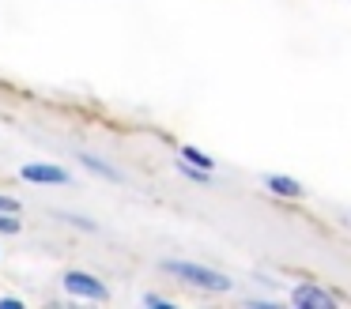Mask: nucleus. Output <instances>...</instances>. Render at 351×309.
Returning a JSON list of instances; mask_svg holds the SVG:
<instances>
[{
  "mask_svg": "<svg viewBox=\"0 0 351 309\" xmlns=\"http://www.w3.org/2000/svg\"><path fill=\"white\" fill-rule=\"evenodd\" d=\"M162 271H170L174 279H185V283L200 286V291H212V294L234 291V279L230 275H223L215 268H204V264H193V260H162Z\"/></svg>",
  "mask_w": 351,
  "mask_h": 309,
  "instance_id": "f257e3e1",
  "label": "nucleus"
},
{
  "mask_svg": "<svg viewBox=\"0 0 351 309\" xmlns=\"http://www.w3.org/2000/svg\"><path fill=\"white\" fill-rule=\"evenodd\" d=\"M19 173H23L27 181H34V185H69L72 181V173L64 170V166H49V162H31Z\"/></svg>",
  "mask_w": 351,
  "mask_h": 309,
  "instance_id": "7ed1b4c3",
  "label": "nucleus"
},
{
  "mask_svg": "<svg viewBox=\"0 0 351 309\" xmlns=\"http://www.w3.org/2000/svg\"><path fill=\"white\" fill-rule=\"evenodd\" d=\"M0 234H19V219H12V211H0Z\"/></svg>",
  "mask_w": 351,
  "mask_h": 309,
  "instance_id": "6e6552de",
  "label": "nucleus"
},
{
  "mask_svg": "<svg viewBox=\"0 0 351 309\" xmlns=\"http://www.w3.org/2000/svg\"><path fill=\"white\" fill-rule=\"evenodd\" d=\"M265 185L272 188L276 196H302V193H306V188L298 185L295 177H280V173H268V177H265Z\"/></svg>",
  "mask_w": 351,
  "mask_h": 309,
  "instance_id": "39448f33",
  "label": "nucleus"
},
{
  "mask_svg": "<svg viewBox=\"0 0 351 309\" xmlns=\"http://www.w3.org/2000/svg\"><path fill=\"white\" fill-rule=\"evenodd\" d=\"M0 211H12V215H16V211H19V203L12 200V196H0Z\"/></svg>",
  "mask_w": 351,
  "mask_h": 309,
  "instance_id": "1a4fd4ad",
  "label": "nucleus"
},
{
  "mask_svg": "<svg viewBox=\"0 0 351 309\" xmlns=\"http://www.w3.org/2000/svg\"><path fill=\"white\" fill-rule=\"evenodd\" d=\"M291 298H295V306H310V309H336V298H328L325 291H317V286H298L295 294H291Z\"/></svg>",
  "mask_w": 351,
  "mask_h": 309,
  "instance_id": "20e7f679",
  "label": "nucleus"
},
{
  "mask_svg": "<svg viewBox=\"0 0 351 309\" xmlns=\"http://www.w3.org/2000/svg\"><path fill=\"white\" fill-rule=\"evenodd\" d=\"M182 162L197 166V170H212L215 158H212V155H204V151H197V147H182Z\"/></svg>",
  "mask_w": 351,
  "mask_h": 309,
  "instance_id": "0eeeda50",
  "label": "nucleus"
},
{
  "mask_svg": "<svg viewBox=\"0 0 351 309\" xmlns=\"http://www.w3.org/2000/svg\"><path fill=\"white\" fill-rule=\"evenodd\" d=\"M144 301H147V306H167V309H170V301H167V298H159V294H147Z\"/></svg>",
  "mask_w": 351,
  "mask_h": 309,
  "instance_id": "9b49d317",
  "label": "nucleus"
},
{
  "mask_svg": "<svg viewBox=\"0 0 351 309\" xmlns=\"http://www.w3.org/2000/svg\"><path fill=\"white\" fill-rule=\"evenodd\" d=\"M64 291L76 294V298H91V301H102V298H106V286H102V279H95L91 271H69V275H64Z\"/></svg>",
  "mask_w": 351,
  "mask_h": 309,
  "instance_id": "f03ea898",
  "label": "nucleus"
},
{
  "mask_svg": "<svg viewBox=\"0 0 351 309\" xmlns=\"http://www.w3.org/2000/svg\"><path fill=\"white\" fill-rule=\"evenodd\" d=\"M80 162H84V166H87V170H95V173H99V177H106V181H125V177H121V173H117V170H114V166H106V162H99V158H95V155H80Z\"/></svg>",
  "mask_w": 351,
  "mask_h": 309,
  "instance_id": "423d86ee",
  "label": "nucleus"
},
{
  "mask_svg": "<svg viewBox=\"0 0 351 309\" xmlns=\"http://www.w3.org/2000/svg\"><path fill=\"white\" fill-rule=\"evenodd\" d=\"M0 309H23V301L19 298H0Z\"/></svg>",
  "mask_w": 351,
  "mask_h": 309,
  "instance_id": "9d476101",
  "label": "nucleus"
}]
</instances>
